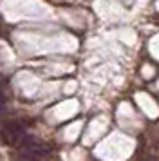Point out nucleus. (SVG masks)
Instances as JSON below:
<instances>
[{"instance_id":"obj_1","label":"nucleus","mask_w":159,"mask_h":161,"mask_svg":"<svg viewBox=\"0 0 159 161\" xmlns=\"http://www.w3.org/2000/svg\"><path fill=\"white\" fill-rule=\"evenodd\" d=\"M2 138H4L7 145L20 147L24 143V139H25V130L18 123H6L2 127Z\"/></svg>"},{"instance_id":"obj_2","label":"nucleus","mask_w":159,"mask_h":161,"mask_svg":"<svg viewBox=\"0 0 159 161\" xmlns=\"http://www.w3.org/2000/svg\"><path fill=\"white\" fill-rule=\"evenodd\" d=\"M22 148L24 150H27V152H31L33 156H42V154H47V150H49V147L45 145L43 141H40L38 138H29V136H25V139H24V143H22Z\"/></svg>"},{"instance_id":"obj_3","label":"nucleus","mask_w":159,"mask_h":161,"mask_svg":"<svg viewBox=\"0 0 159 161\" xmlns=\"http://www.w3.org/2000/svg\"><path fill=\"white\" fill-rule=\"evenodd\" d=\"M13 159L14 161H38V159H36V156H33L31 152L24 150V148H22L20 152H14L13 154Z\"/></svg>"},{"instance_id":"obj_4","label":"nucleus","mask_w":159,"mask_h":161,"mask_svg":"<svg viewBox=\"0 0 159 161\" xmlns=\"http://www.w3.org/2000/svg\"><path fill=\"white\" fill-rule=\"evenodd\" d=\"M6 100H2V98H0V114H2V112H4V109H6Z\"/></svg>"}]
</instances>
